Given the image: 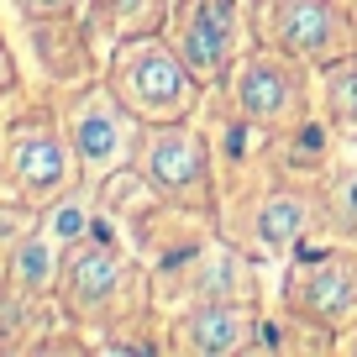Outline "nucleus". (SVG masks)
<instances>
[{"label":"nucleus","instance_id":"9b49d317","mask_svg":"<svg viewBox=\"0 0 357 357\" xmlns=\"http://www.w3.org/2000/svg\"><path fill=\"white\" fill-rule=\"evenodd\" d=\"M163 347L184 357H236L263 347V310L257 300H190L163 326Z\"/></svg>","mask_w":357,"mask_h":357},{"label":"nucleus","instance_id":"7ed1b4c3","mask_svg":"<svg viewBox=\"0 0 357 357\" xmlns=\"http://www.w3.org/2000/svg\"><path fill=\"white\" fill-rule=\"evenodd\" d=\"M105 84L116 89V100L142 126L147 121H190L205 100V84L190 74V63L178 58L168 32L116 43L111 63H105Z\"/></svg>","mask_w":357,"mask_h":357},{"label":"nucleus","instance_id":"f8f14e48","mask_svg":"<svg viewBox=\"0 0 357 357\" xmlns=\"http://www.w3.org/2000/svg\"><path fill=\"white\" fill-rule=\"evenodd\" d=\"M32 47L43 58V74L53 84L84 89L95 74V53H89V32L74 22V16H47V22H32Z\"/></svg>","mask_w":357,"mask_h":357},{"label":"nucleus","instance_id":"2eb2a0df","mask_svg":"<svg viewBox=\"0 0 357 357\" xmlns=\"http://www.w3.org/2000/svg\"><path fill=\"white\" fill-rule=\"evenodd\" d=\"M89 26L105 32L111 43H132V37L168 32V0H89Z\"/></svg>","mask_w":357,"mask_h":357},{"label":"nucleus","instance_id":"a211bd4d","mask_svg":"<svg viewBox=\"0 0 357 357\" xmlns=\"http://www.w3.org/2000/svg\"><path fill=\"white\" fill-rule=\"evenodd\" d=\"M16 6H22L26 22H47V16H74V11H84L89 0H16Z\"/></svg>","mask_w":357,"mask_h":357},{"label":"nucleus","instance_id":"20e7f679","mask_svg":"<svg viewBox=\"0 0 357 357\" xmlns=\"http://www.w3.org/2000/svg\"><path fill=\"white\" fill-rule=\"evenodd\" d=\"M137 174L163 195L168 205L200 211L221 226V178H215V147L211 137L190 121H147L137 126V147H132Z\"/></svg>","mask_w":357,"mask_h":357},{"label":"nucleus","instance_id":"6e6552de","mask_svg":"<svg viewBox=\"0 0 357 357\" xmlns=\"http://www.w3.org/2000/svg\"><path fill=\"white\" fill-rule=\"evenodd\" d=\"M6 178H11V190L22 195L26 205L43 211L47 200L74 184L79 174V158H74V142L63 132V116H47V111H26L6 126Z\"/></svg>","mask_w":357,"mask_h":357},{"label":"nucleus","instance_id":"9d476101","mask_svg":"<svg viewBox=\"0 0 357 357\" xmlns=\"http://www.w3.org/2000/svg\"><path fill=\"white\" fill-rule=\"evenodd\" d=\"M279 305H284V315L310 321V326L336 336L357 315V247L342 242V247H326L315 257H300L284 273Z\"/></svg>","mask_w":357,"mask_h":357},{"label":"nucleus","instance_id":"f03ea898","mask_svg":"<svg viewBox=\"0 0 357 357\" xmlns=\"http://www.w3.org/2000/svg\"><path fill=\"white\" fill-rule=\"evenodd\" d=\"M221 100L242 132L279 142L315 116V68L284 53V47L252 37L247 53L231 63V74L221 79Z\"/></svg>","mask_w":357,"mask_h":357},{"label":"nucleus","instance_id":"423d86ee","mask_svg":"<svg viewBox=\"0 0 357 357\" xmlns=\"http://www.w3.org/2000/svg\"><path fill=\"white\" fill-rule=\"evenodd\" d=\"M168 43L178 47V58L205 89H221V79L252 43V6L247 0H174Z\"/></svg>","mask_w":357,"mask_h":357},{"label":"nucleus","instance_id":"f257e3e1","mask_svg":"<svg viewBox=\"0 0 357 357\" xmlns=\"http://www.w3.org/2000/svg\"><path fill=\"white\" fill-rule=\"evenodd\" d=\"M58 310L74 326H95V331H121V326L147 321V300H153V279L147 268L126 252L121 242L89 231L63 252V273H58Z\"/></svg>","mask_w":357,"mask_h":357},{"label":"nucleus","instance_id":"dca6fc26","mask_svg":"<svg viewBox=\"0 0 357 357\" xmlns=\"http://www.w3.org/2000/svg\"><path fill=\"white\" fill-rule=\"evenodd\" d=\"M37 226H43L53 242H63V247L84 242V236H89V200H84V195H68V190H63L58 200H47V205H43Z\"/></svg>","mask_w":357,"mask_h":357},{"label":"nucleus","instance_id":"1a4fd4ad","mask_svg":"<svg viewBox=\"0 0 357 357\" xmlns=\"http://www.w3.org/2000/svg\"><path fill=\"white\" fill-rule=\"evenodd\" d=\"M137 126L142 121L116 100V89L105 79H89L84 89H74V100L63 105V132L74 142L79 174H89V178H105L111 168L132 163Z\"/></svg>","mask_w":357,"mask_h":357},{"label":"nucleus","instance_id":"ddd939ff","mask_svg":"<svg viewBox=\"0 0 357 357\" xmlns=\"http://www.w3.org/2000/svg\"><path fill=\"white\" fill-rule=\"evenodd\" d=\"M63 242L37 226V231L16 236L11 252H6V289L22 294V300H53L58 294V273H63Z\"/></svg>","mask_w":357,"mask_h":357},{"label":"nucleus","instance_id":"f3484780","mask_svg":"<svg viewBox=\"0 0 357 357\" xmlns=\"http://www.w3.org/2000/svg\"><path fill=\"white\" fill-rule=\"evenodd\" d=\"M326 231L336 242H357V163L326 184Z\"/></svg>","mask_w":357,"mask_h":357},{"label":"nucleus","instance_id":"4468645a","mask_svg":"<svg viewBox=\"0 0 357 357\" xmlns=\"http://www.w3.org/2000/svg\"><path fill=\"white\" fill-rule=\"evenodd\" d=\"M315 111L336 142H357V53L315 68Z\"/></svg>","mask_w":357,"mask_h":357},{"label":"nucleus","instance_id":"6ab92c4d","mask_svg":"<svg viewBox=\"0 0 357 357\" xmlns=\"http://www.w3.org/2000/svg\"><path fill=\"white\" fill-rule=\"evenodd\" d=\"M11 89H16V58L6 47V37H0V95H11Z\"/></svg>","mask_w":357,"mask_h":357},{"label":"nucleus","instance_id":"aec40b11","mask_svg":"<svg viewBox=\"0 0 357 357\" xmlns=\"http://www.w3.org/2000/svg\"><path fill=\"white\" fill-rule=\"evenodd\" d=\"M331 352H342V357H357V315L336 331V342H331Z\"/></svg>","mask_w":357,"mask_h":357},{"label":"nucleus","instance_id":"39448f33","mask_svg":"<svg viewBox=\"0 0 357 357\" xmlns=\"http://www.w3.org/2000/svg\"><path fill=\"white\" fill-rule=\"evenodd\" d=\"M326 226V184L321 178H279L252 205L242 221H221V236L247 247L252 257H289Z\"/></svg>","mask_w":357,"mask_h":357},{"label":"nucleus","instance_id":"0eeeda50","mask_svg":"<svg viewBox=\"0 0 357 357\" xmlns=\"http://www.w3.org/2000/svg\"><path fill=\"white\" fill-rule=\"evenodd\" d=\"M252 37L294 53L310 68L357 53V22L347 0H263L252 11Z\"/></svg>","mask_w":357,"mask_h":357}]
</instances>
